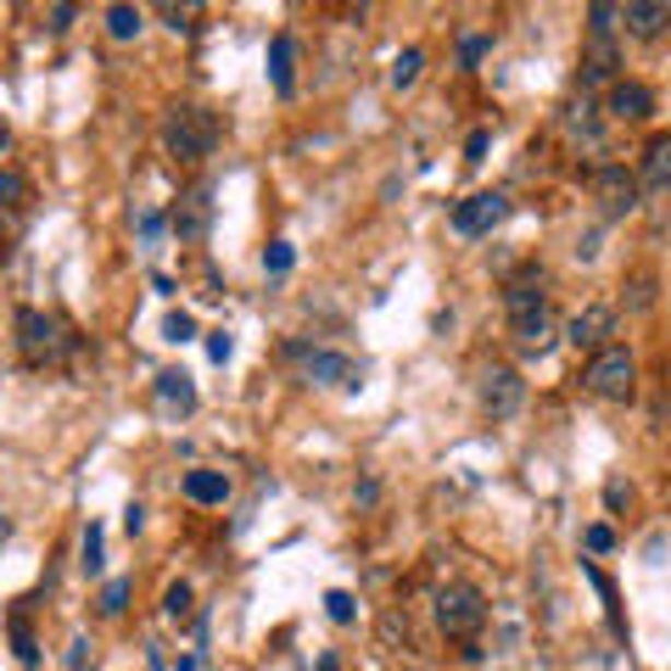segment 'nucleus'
Returning a JSON list of instances; mask_svg holds the SVG:
<instances>
[{"label": "nucleus", "instance_id": "6ab92c4d", "mask_svg": "<svg viewBox=\"0 0 671 671\" xmlns=\"http://www.w3.org/2000/svg\"><path fill=\"white\" fill-rule=\"evenodd\" d=\"M638 185H671V134H655L649 140V152H644V179Z\"/></svg>", "mask_w": 671, "mask_h": 671}, {"label": "nucleus", "instance_id": "39448f33", "mask_svg": "<svg viewBox=\"0 0 671 671\" xmlns=\"http://www.w3.org/2000/svg\"><path fill=\"white\" fill-rule=\"evenodd\" d=\"M593 202H599V213L604 219H627L638 202H644V185H638V174H627L621 163H604V168H593Z\"/></svg>", "mask_w": 671, "mask_h": 671}, {"label": "nucleus", "instance_id": "5701e85b", "mask_svg": "<svg viewBox=\"0 0 671 671\" xmlns=\"http://www.w3.org/2000/svg\"><path fill=\"white\" fill-rule=\"evenodd\" d=\"M12 644H17V660H23V666H34V660H39V644H34V627H28V615H23V610L12 615Z\"/></svg>", "mask_w": 671, "mask_h": 671}, {"label": "nucleus", "instance_id": "2eb2a0df", "mask_svg": "<svg viewBox=\"0 0 671 671\" xmlns=\"http://www.w3.org/2000/svg\"><path fill=\"white\" fill-rule=\"evenodd\" d=\"M543 269H520L515 280H509V292H504V303H509V314H538L543 308Z\"/></svg>", "mask_w": 671, "mask_h": 671}, {"label": "nucleus", "instance_id": "dca6fc26", "mask_svg": "<svg viewBox=\"0 0 671 671\" xmlns=\"http://www.w3.org/2000/svg\"><path fill=\"white\" fill-rule=\"evenodd\" d=\"M185 498L190 504H224L229 498V475L224 470H185Z\"/></svg>", "mask_w": 671, "mask_h": 671}, {"label": "nucleus", "instance_id": "a878e982", "mask_svg": "<svg viewBox=\"0 0 671 671\" xmlns=\"http://www.w3.org/2000/svg\"><path fill=\"white\" fill-rule=\"evenodd\" d=\"M84 560V577H95V570H102V526H84V549H79Z\"/></svg>", "mask_w": 671, "mask_h": 671}, {"label": "nucleus", "instance_id": "2f4dec72", "mask_svg": "<svg viewBox=\"0 0 671 671\" xmlns=\"http://www.w3.org/2000/svg\"><path fill=\"white\" fill-rule=\"evenodd\" d=\"M610 28H615V7H588V34L610 39Z\"/></svg>", "mask_w": 671, "mask_h": 671}, {"label": "nucleus", "instance_id": "4468645a", "mask_svg": "<svg viewBox=\"0 0 671 671\" xmlns=\"http://www.w3.org/2000/svg\"><path fill=\"white\" fill-rule=\"evenodd\" d=\"M157 409L163 414H190L197 409V387H190L185 369H163L157 375Z\"/></svg>", "mask_w": 671, "mask_h": 671}, {"label": "nucleus", "instance_id": "f3484780", "mask_svg": "<svg viewBox=\"0 0 671 671\" xmlns=\"http://www.w3.org/2000/svg\"><path fill=\"white\" fill-rule=\"evenodd\" d=\"M292 62H297V45H292V34H274L269 39V79H274V90L280 95H292Z\"/></svg>", "mask_w": 671, "mask_h": 671}, {"label": "nucleus", "instance_id": "f8f14e48", "mask_svg": "<svg viewBox=\"0 0 671 671\" xmlns=\"http://www.w3.org/2000/svg\"><path fill=\"white\" fill-rule=\"evenodd\" d=\"M303 369L314 387H358V369L342 353H303Z\"/></svg>", "mask_w": 671, "mask_h": 671}, {"label": "nucleus", "instance_id": "ea45409f", "mask_svg": "<svg viewBox=\"0 0 671 671\" xmlns=\"http://www.w3.org/2000/svg\"><path fill=\"white\" fill-rule=\"evenodd\" d=\"M84 671H90V666H84Z\"/></svg>", "mask_w": 671, "mask_h": 671}, {"label": "nucleus", "instance_id": "4be33fe9", "mask_svg": "<svg viewBox=\"0 0 671 671\" xmlns=\"http://www.w3.org/2000/svg\"><path fill=\"white\" fill-rule=\"evenodd\" d=\"M23 202H28V179H23V174H12V168H0V208L17 213Z\"/></svg>", "mask_w": 671, "mask_h": 671}, {"label": "nucleus", "instance_id": "4c0bfd02", "mask_svg": "<svg viewBox=\"0 0 671 671\" xmlns=\"http://www.w3.org/2000/svg\"><path fill=\"white\" fill-rule=\"evenodd\" d=\"M123 526H129V532H140V526H146V509L129 504V509H123Z\"/></svg>", "mask_w": 671, "mask_h": 671}, {"label": "nucleus", "instance_id": "473e14b6", "mask_svg": "<svg viewBox=\"0 0 671 671\" xmlns=\"http://www.w3.org/2000/svg\"><path fill=\"white\" fill-rule=\"evenodd\" d=\"M163 17H168L174 34H190V28H197V23H190V17H197V7H163Z\"/></svg>", "mask_w": 671, "mask_h": 671}, {"label": "nucleus", "instance_id": "58836bf2", "mask_svg": "<svg viewBox=\"0 0 671 671\" xmlns=\"http://www.w3.org/2000/svg\"><path fill=\"white\" fill-rule=\"evenodd\" d=\"M73 23V7H51V34H62Z\"/></svg>", "mask_w": 671, "mask_h": 671}, {"label": "nucleus", "instance_id": "e433bc0d", "mask_svg": "<svg viewBox=\"0 0 671 671\" xmlns=\"http://www.w3.org/2000/svg\"><path fill=\"white\" fill-rule=\"evenodd\" d=\"M163 229H168V219H163V213H140V235H146V242H157Z\"/></svg>", "mask_w": 671, "mask_h": 671}, {"label": "nucleus", "instance_id": "9d476101", "mask_svg": "<svg viewBox=\"0 0 671 671\" xmlns=\"http://www.w3.org/2000/svg\"><path fill=\"white\" fill-rule=\"evenodd\" d=\"M604 113H610L615 123H644V118L655 113V95H649V84H638V79H615Z\"/></svg>", "mask_w": 671, "mask_h": 671}, {"label": "nucleus", "instance_id": "412c9836", "mask_svg": "<svg viewBox=\"0 0 671 671\" xmlns=\"http://www.w3.org/2000/svg\"><path fill=\"white\" fill-rule=\"evenodd\" d=\"M140 28H146L140 7H107V34H113V39H134Z\"/></svg>", "mask_w": 671, "mask_h": 671}, {"label": "nucleus", "instance_id": "aec40b11", "mask_svg": "<svg viewBox=\"0 0 671 671\" xmlns=\"http://www.w3.org/2000/svg\"><path fill=\"white\" fill-rule=\"evenodd\" d=\"M565 123H570V134H582V140H599V107L588 102V95H577V102L565 107Z\"/></svg>", "mask_w": 671, "mask_h": 671}, {"label": "nucleus", "instance_id": "c85d7f7f", "mask_svg": "<svg viewBox=\"0 0 671 671\" xmlns=\"http://www.w3.org/2000/svg\"><path fill=\"white\" fill-rule=\"evenodd\" d=\"M325 615L336 621V627H348V621H353V593H342V588H330V593H325Z\"/></svg>", "mask_w": 671, "mask_h": 671}, {"label": "nucleus", "instance_id": "ddd939ff", "mask_svg": "<svg viewBox=\"0 0 671 671\" xmlns=\"http://www.w3.org/2000/svg\"><path fill=\"white\" fill-rule=\"evenodd\" d=\"M509 336H515L520 353H549V342H554L549 308H538V314H509Z\"/></svg>", "mask_w": 671, "mask_h": 671}, {"label": "nucleus", "instance_id": "1a4fd4ad", "mask_svg": "<svg viewBox=\"0 0 671 671\" xmlns=\"http://www.w3.org/2000/svg\"><path fill=\"white\" fill-rule=\"evenodd\" d=\"M565 336H570V348L604 353V348H610V336H615V308H604V303L577 308V314H570V325H565Z\"/></svg>", "mask_w": 671, "mask_h": 671}, {"label": "nucleus", "instance_id": "cd10ccee", "mask_svg": "<svg viewBox=\"0 0 671 671\" xmlns=\"http://www.w3.org/2000/svg\"><path fill=\"white\" fill-rule=\"evenodd\" d=\"M292 263H297V247H292V242H269V252H263V269H269V274H285Z\"/></svg>", "mask_w": 671, "mask_h": 671}, {"label": "nucleus", "instance_id": "7ed1b4c3", "mask_svg": "<svg viewBox=\"0 0 671 671\" xmlns=\"http://www.w3.org/2000/svg\"><path fill=\"white\" fill-rule=\"evenodd\" d=\"M17 353L45 369V364H62L68 358V330L51 319V314H39V308H17Z\"/></svg>", "mask_w": 671, "mask_h": 671}, {"label": "nucleus", "instance_id": "7c9ffc66", "mask_svg": "<svg viewBox=\"0 0 671 671\" xmlns=\"http://www.w3.org/2000/svg\"><path fill=\"white\" fill-rule=\"evenodd\" d=\"M123 604H129V582H107L102 588V615H123Z\"/></svg>", "mask_w": 671, "mask_h": 671}, {"label": "nucleus", "instance_id": "6e6552de", "mask_svg": "<svg viewBox=\"0 0 671 671\" xmlns=\"http://www.w3.org/2000/svg\"><path fill=\"white\" fill-rule=\"evenodd\" d=\"M168 229L179 235V242H202V235L213 229V190L197 185V190H185L179 208L168 213Z\"/></svg>", "mask_w": 671, "mask_h": 671}, {"label": "nucleus", "instance_id": "bb28decb", "mask_svg": "<svg viewBox=\"0 0 671 671\" xmlns=\"http://www.w3.org/2000/svg\"><path fill=\"white\" fill-rule=\"evenodd\" d=\"M487 51H493V34H464V39H459V62H464V68H475Z\"/></svg>", "mask_w": 671, "mask_h": 671}, {"label": "nucleus", "instance_id": "b1692460", "mask_svg": "<svg viewBox=\"0 0 671 671\" xmlns=\"http://www.w3.org/2000/svg\"><path fill=\"white\" fill-rule=\"evenodd\" d=\"M190 336H197V319H190L185 308H174V314L163 319V342H179V348H185Z\"/></svg>", "mask_w": 671, "mask_h": 671}, {"label": "nucleus", "instance_id": "f03ea898", "mask_svg": "<svg viewBox=\"0 0 671 671\" xmlns=\"http://www.w3.org/2000/svg\"><path fill=\"white\" fill-rule=\"evenodd\" d=\"M582 387L604 403H633L638 398V358L627 348H604L593 353V364L582 369Z\"/></svg>", "mask_w": 671, "mask_h": 671}, {"label": "nucleus", "instance_id": "f257e3e1", "mask_svg": "<svg viewBox=\"0 0 671 671\" xmlns=\"http://www.w3.org/2000/svg\"><path fill=\"white\" fill-rule=\"evenodd\" d=\"M163 146H168V157H179V163L208 157V152L219 146V118H213L208 107H174V113L163 118Z\"/></svg>", "mask_w": 671, "mask_h": 671}, {"label": "nucleus", "instance_id": "423d86ee", "mask_svg": "<svg viewBox=\"0 0 671 671\" xmlns=\"http://www.w3.org/2000/svg\"><path fill=\"white\" fill-rule=\"evenodd\" d=\"M504 219H509V197H504V190H475V197H464L454 208V229L470 235V242H475V235H493Z\"/></svg>", "mask_w": 671, "mask_h": 671}, {"label": "nucleus", "instance_id": "0eeeda50", "mask_svg": "<svg viewBox=\"0 0 671 671\" xmlns=\"http://www.w3.org/2000/svg\"><path fill=\"white\" fill-rule=\"evenodd\" d=\"M520 403H526V380H520V369L493 364V369L482 375V409H487L493 420H515Z\"/></svg>", "mask_w": 671, "mask_h": 671}, {"label": "nucleus", "instance_id": "a211bd4d", "mask_svg": "<svg viewBox=\"0 0 671 671\" xmlns=\"http://www.w3.org/2000/svg\"><path fill=\"white\" fill-rule=\"evenodd\" d=\"M615 39H599V34H588V62H582V79L588 84H604V79H615Z\"/></svg>", "mask_w": 671, "mask_h": 671}, {"label": "nucleus", "instance_id": "c9c22d12", "mask_svg": "<svg viewBox=\"0 0 671 671\" xmlns=\"http://www.w3.org/2000/svg\"><path fill=\"white\" fill-rule=\"evenodd\" d=\"M588 549H593V554L615 549V532H610V526H588Z\"/></svg>", "mask_w": 671, "mask_h": 671}, {"label": "nucleus", "instance_id": "20e7f679", "mask_svg": "<svg viewBox=\"0 0 671 671\" xmlns=\"http://www.w3.org/2000/svg\"><path fill=\"white\" fill-rule=\"evenodd\" d=\"M437 627L448 633V638H475L487 627V599H482V588H470V582H448L443 593H437Z\"/></svg>", "mask_w": 671, "mask_h": 671}, {"label": "nucleus", "instance_id": "72a5a7b5", "mask_svg": "<svg viewBox=\"0 0 671 671\" xmlns=\"http://www.w3.org/2000/svg\"><path fill=\"white\" fill-rule=\"evenodd\" d=\"M487 146H493V134H487V129H470V140H464V157H470V163H482V157H487Z\"/></svg>", "mask_w": 671, "mask_h": 671}, {"label": "nucleus", "instance_id": "393cba45", "mask_svg": "<svg viewBox=\"0 0 671 671\" xmlns=\"http://www.w3.org/2000/svg\"><path fill=\"white\" fill-rule=\"evenodd\" d=\"M420 68H425V57H420V51H403V57L392 62V90H409V84L420 79Z\"/></svg>", "mask_w": 671, "mask_h": 671}, {"label": "nucleus", "instance_id": "9b49d317", "mask_svg": "<svg viewBox=\"0 0 671 671\" xmlns=\"http://www.w3.org/2000/svg\"><path fill=\"white\" fill-rule=\"evenodd\" d=\"M615 23L633 39H660L671 28V7H660V0H627V7H615Z\"/></svg>", "mask_w": 671, "mask_h": 671}, {"label": "nucleus", "instance_id": "f704fd0d", "mask_svg": "<svg viewBox=\"0 0 671 671\" xmlns=\"http://www.w3.org/2000/svg\"><path fill=\"white\" fill-rule=\"evenodd\" d=\"M229 353H235V342H229V330H213V336H208V358H213V364H224Z\"/></svg>", "mask_w": 671, "mask_h": 671}, {"label": "nucleus", "instance_id": "c756f323", "mask_svg": "<svg viewBox=\"0 0 671 671\" xmlns=\"http://www.w3.org/2000/svg\"><path fill=\"white\" fill-rule=\"evenodd\" d=\"M163 615H168V621H185V615H190V588H185V582H174V588L163 593Z\"/></svg>", "mask_w": 671, "mask_h": 671}]
</instances>
